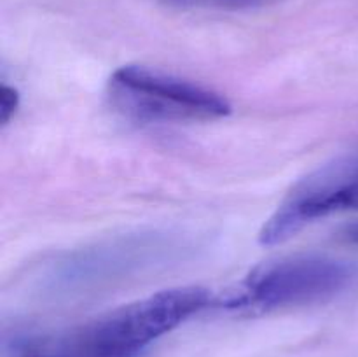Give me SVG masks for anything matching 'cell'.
Here are the masks:
<instances>
[{
	"label": "cell",
	"instance_id": "cell-1",
	"mask_svg": "<svg viewBox=\"0 0 358 357\" xmlns=\"http://www.w3.org/2000/svg\"><path fill=\"white\" fill-rule=\"evenodd\" d=\"M212 304L203 287H175L55 335L21 340L10 357H136L154 340Z\"/></svg>",
	"mask_w": 358,
	"mask_h": 357
},
{
	"label": "cell",
	"instance_id": "cell-2",
	"mask_svg": "<svg viewBox=\"0 0 358 357\" xmlns=\"http://www.w3.org/2000/svg\"><path fill=\"white\" fill-rule=\"evenodd\" d=\"M108 98L121 114L142 122H199L231 114V104L217 91L140 65L112 74Z\"/></svg>",
	"mask_w": 358,
	"mask_h": 357
},
{
	"label": "cell",
	"instance_id": "cell-3",
	"mask_svg": "<svg viewBox=\"0 0 358 357\" xmlns=\"http://www.w3.org/2000/svg\"><path fill=\"white\" fill-rule=\"evenodd\" d=\"M352 268L327 255H294L257 266L219 298L220 307L269 312L327 300L346 287Z\"/></svg>",
	"mask_w": 358,
	"mask_h": 357
},
{
	"label": "cell",
	"instance_id": "cell-4",
	"mask_svg": "<svg viewBox=\"0 0 358 357\" xmlns=\"http://www.w3.org/2000/svg\"><path fill=\"white\" fill-rule=\"evenodd\" d=\"M352 209H358V153L322 164L301 178L266 220L259 241L283 244L308 224Z\"/></svg>",
	"mask_w": 358,
	"mask_h": 357
},
{
	"label": "cell",
	"instance_id": "cell-5",
	"mask_svg": "<svg viewBox=\"0 0 358 357\" xmlns=\"http://www.w3.org/2000/svg\"><path fill=\"white\" fill-rule=\"evenodd\" d=\"M161 248L159 238L147 234L117 238L96 247L83 248L52 266L48 275L49 284L51 289L66 293L100 287L149 265Z\"/></svg>",
	"mask_w": 358,
	"mask_h": 357
},
{
	"label": "cell",
	"instance_id": "cell-6",
	"mask_svg": "<svg viewBox=\"0 0 358 357\" xmlns=\"http://www.w3.org/2000/svg\"><path fill=\"white\" fill-rule=\"evenodd\" d=\"M170 6L177 7H198V9H248L261 6L266 0H164Z\"/></svg>",
	"mask_w": 358,
	"mask_h": 357
},
{
	"label": "cell",
	"instance_id": "cell-7",
	"mask_svg": "<svg viewBox=\"0 0 358 357\" xmlns=\"http://www.w3.org/2000/svg\"><path fill=\"white\" fill-rule=\"evenodd\" d=\"M20 105V94L13 86L2 84L0 88V125L6 126Z\"/></svg>",
	"mask_w": 358,
	"mask_h": 357
},
{
	"label": "cell",
	"instance_id": "cell-8",
	"mask_svg": "<svg viewBox=\"0 0 358 357\" xmlns=\"http://www.w3.org/2000/svg\"><path fill=\"white\" fill-rule=\"evenodd\" d=\"M343 240L352 245H358V219L345 227V231H343Z\"/></svg>",
	"mask_w": 358,
	"mask_h": 357
}]
</instances>
